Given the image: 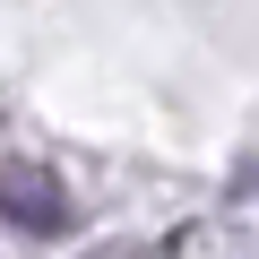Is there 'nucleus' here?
<instances>
[{
  "instance_id": "obj_1",
  "label": "nucleus",
  "mask_w": 259,
  "mask_h": 259,
  "mask_svg": "<svg viewBox=\"0 0 259 259\" xmlns=\"http://www.w3.org/2000/svg\"><path fill=\"white\" fill-rule=\"evenodd\" d=\"M0 216H18V225L52 233V225L69 216V199H61V182L35 173V164H0Z\"/></svg>"
}]
</instances>
